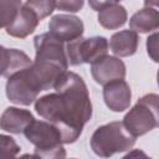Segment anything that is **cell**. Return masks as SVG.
Masks as SVG:
<instances>
[{"mask_svg":"<svg viewBox=\"0 0 159 159\" xmlns=\"http://www.w3.org/2000/svg\"><path fill=\"white\" fill-rule=\"evenodd\" d=\"M47 93L35 102V111L52 123L62 134L63 144L75 143L92 117V102L88 88L75 72L67 71Z\"/></svg>","mask_w":159,"mask_h":159,"instance_id":"1","label":"cell"},{"mask_svg":"<svg viewBox=\"0 0 159 159\" xmlns=\"http://www.w3.org/2000/svg\"><path fill=\"white\" fill-rule=\"evenodd\" d=\"M34 46L32 65L11 76L6 82V96L15 104L30 106L36 102L39 93L53 88L68 68L66 43L50 32L35 36Z\"/></svg>","mask_w":159,"mask_h":159,"instance_id":"2","label":"cell"},{"mask_svg":"<svg viewBox=\"0 0 159 159\" xmlns=\"http://www.w3.org/2000/svg\"><path fill=\"white\" fill-rule=\"evenodd\" d=\"M133 137L123 122H111L98 127L91 137V148L93 153L101 158H109L117 153L129 150L135 144Z\"/></svg>","mask_w":159,"mask_h":159,"instance_id":"3","label":"cell"},{"mask_svg":"<svg viewBox=\"0 0 159 159\" xmlns=\"http://www.w3.org/2000/svg\"><path fill=\"white\" fill-rule=\"evenodd\" d=\"M109 42L103 36L81 37L66 43V55L68 65L78 66L83 63L93 65L102 57L107 56Z\"/></svg>","mask_w":159,"mask_h":159,"instance_id":"4","label":"cell"},{"mask_svg":"<svg viewBox=\"0 0 159 159\" xmlns=\"http://www.w3.org/2000/svg\"><path fill=\"white\" fill-rule=\"evenodd\" d=\"M25 138L35 145V150H48L63 145L62 134L47 120H34L24 132Z\"/></svg>","mask_w":159,"mask_h":159,"instance_id":"5","label":"cell"},{"mask_svg":"<svg viewBox=\"0 0 159 159\" xmlns=\"http://www.w3.org/2000/svg\"><path fill=\"white\" fill-rule=\"evenodd\" d=\"M123 124L133 137H140L158 127L157 118L152 109L140 99L129 109L123 118Z\"/></svg>","mask_w":159,"mask_h":159,"instance_id":"6","label":"cell"},{"mask_svg":"<svg viewBox=\"0 0 159 159\" xmlns=\"http://www.w3.org/2000/svg\"><path fill=\"white\" fill-rule=\"evenodd\" d=\"M84 31L83 22L75 15L58 14L51 17L48 22V32L63 43L81 39Z\"/></svg>","mask_w":159,"mask_h":159,"instance_id":"7","label":"cell"},{"mask_svg":"<svg viewBox=\"0 0 159 159\" xmlns=\"http://www.w3.org/2000/svg\"><path fill=\"white\" fill-rule=\"evenodd\" d=\"M125 72L127 70L124 62L116 56L107 55L91 65V75L93 80L103 87L113 81L124 80Z\"/></svg>","mask_w":159,"mask_h":159,"instance_id":"8","label":"cell"},{"mask_svg":"<svg viewBox=\"0 0 159 159\" xmlns=\"http://www.w3.org/2000/svg\"><path fill=\"white\" fill-rule=\"evenodd\" d=\"M88 4L98 12L97 20L104 29L116 30L127 22V10L117 1H89Z\"/></svg>","mask_w":159,"mask_h":159,"instance_id":"9","label":"cell"},{"mask_svg":"<svg viewBox=\"0 0 159 159\" xmlns=\"http://www.w3.org/2000/svg\"><path fill=\"white\" fill-rule=\"evenodd\" d=\"M103 99L106 106L113 112H123L129 108L132 91L124 80L113 81L103 87Z\"/></svg>","mask_w":159,"mask_h":159,"instance_id":"10","label":"cell"},{"mask_svg":"<svg viewBox=\"0 0 159 159\" xmlns=\"http://www.w3.org/2000/svg\"><path fill=\"white\" fill-rule=\"evenodd\" d=\"M40 21H41V19L37 15V12L27 2H24L21 9L19 10L16 17L5 29V31L7 35H10L12 37L25 39L35 31V29L37 27Z\"/></svg>","mask_w":159,"mask_h":159,"instance_id":"11","label":"cell"},{"mask_svg":"<svg viewBox=\"0 0 159 159\" xmlns=\"http://www.w3.org/2000/svg\"><path fill=\"white\" fill-rule=\"evenodd\" d=\"M34 120L35 118L30 111L16 107H7L1 114L0 125L5 132L20 134L24 133Z\"/></svg>","mask_w":159,"mask_h":159,"instance_id":"12","label":"cell"},{"mask_svg":"<svg viewBox=\"0 0 159 159\" xmlns=\"http://www.w3.org/2000/svg\"><path fill=\"white\" fill-rule=\"evenodd\" d=\"M1 76L10 78L17 72L30 67L32 60L21 50L17 48H6L1 47Z\"/></svg>","mask_w":159,"mask_h":159,"instance_id":"13","label":"cell"},{"mask_svg":"<svg viewBox=\"0 0 159 159\" xmlns=\"http://www.w3.org/2000/svg\"><path fill=\"white\" fill-rule=\"evenodd\" d=\"M139 43L138 34L132 30H122L112 35L109 40L111 51L117 57H129L137 52Z\"/></svg>","mask_w":159,"mask_h":159,"instance_id":"14","label":"cell"},{"mask_svg":"<svg viewBox=\"0 0 159 159\" xmlns=\"http://www.w3.org/2000/svg\"><path fill=\"white\" fill-rule=\"evenodd\" d=\"M130 30L134 32L148 34L159 29V11L154 7L145 6L134 12L129 20Z\"/></svg>","mask_w":159,"mask_h":159,"instance_id":"15","label":"cell"},{"mask_svg":"<svg viewBox=\"0 0 159 159\" xmlns=\"http://www.w3.org/2000/svg\"><path fill=\"white\" fill-rule=\"evenodd\" d=\"M22 5H24V2L17 1V0L0 1V25L2 29H6L14 21V19L16 17V15Z\"/></svg>","mask_w":159,"mask_h":159,"instance_id":"16","label":"cell"},{"mask_svg":"<svg viewBox=\"0 0 159 159\" xmlns=\"http://www.w3.org/2000/svg\"><path fill=\"white\" fill-rule=\"evenodd\" d=\"M0 143H1L0 159H17L16 155L20 153V147L14 140V138H11L10 135L1 134Z\"/></svg>","mask_w":159,"mask_h":159,"instance_id":"17","label":"cell"},{"mask_svg":"<svg viewBox=\"0 0 159 159\" xmlns=\"http://www.w3.org/2000/svg\"><path fill=\"white\" fill-rule=\"evenodd\" d=\"M26 2L37 12L41 20L51 15L52 11L56 9V1L52 0H29Z\"/></svg>","mask_w":159,"mask_h":159,"instance_id":"18","label":"cell"},{"mask_svg":"<svg viewBox=\"0 0 159 159\" xmlns=\"http://www.w3.org/2000/svg\"><path fill=\"white\" fill-rule=\"evenodd\" d=\"M148 56L157 63H159V31L148 36L145 42Z\"/></svg>","mask_w":159,"mask_h":159,"instance_id":"19","label":"cell"},{"mask_svg":"<svg viewBox=\"0 0 159 159\" xmlns=\"http://www.w3.org/2000/svg\"><path fill=\"white\" fill-rule=\"evenodd\" d=\"M139 99L143 103H145L152 109V112L154 113V116L157 118L158 127H159V94H157V93H148V94H144Z\"/></svg>","mask_w":159,"mask_h":159,"instance_id":"20","label":"cell"},{"mask_svg":"<svg viewBox=\"0 0 159 159\" xmlns=\"http://www.w3.org/2000/svg\"><path fill=\"white\" fill-rule=\"evenodd\" d=\"M84 2L82 0H71V1H56V9L68 11V12H77L82 9Z\"/></svg>","mask_w":159,"mask_h":159,"instance_id":"21","label":"cell"},{"mask_svg":"<svg viewBox=\"0 0 159 159\" xmlns=\"http://www.w3.org/2000/svg\"><path fill=\"white\" fill-rule=\"evenodd\" d=\"M122 159H153V158H150L142 149H133L129 153H127Z\"/></svg>","mask_w":159,"mask_h":159,"instance_id":"22","label":"cell"},{"mask_svg":"<svg viewBox=\"0 0 159 159\" xmlns=\"http://www.w3.org/2000/svg\"><path fill=\"white\" fill-rule=\"evenodd\" d=\"M144 5H145V6L154 7L155 10L159 11V1H144Z\"/></svg>","mask_w":159,"mask_h":159,"instance_id":"23","label":"cell"},{"mask_svg":"<svg viewBox=\"0 0 159 159\" xmlns=\"http://www.w3.org/2000/svg\"><path fill=\"white\" fill-rule=\"evenodd\" d=\"M17 159H41V158L34 153V154H24V155H21V157L17 158Z\"/></svg>","mask_w":159,"mask_h":159,"instance_id":"24","label":"cell"},{"mask_svg":"<svg viewBox=\"0 0 159 159\" xmlns=\"http://www.w3.org/2000/svg\"><path fill=\"white\" fill-rule=\"evenodd\" d=\"M157 82H158V86H159V70L157 72Z\"/></svg>","mask_w":159,"mask_h":159,"instance_id":"25","label":"cell"},{"mask_svg":"<svg viewBox=\"0 0 159 159\" xmlns=\"http://www.w3.org/2000/svg\"><path fill=\"white\" fill-rule=\"evenodd\" d=\"M71 159H76V158H71Z\"/></svg>","mask_w":159,"mask_h":159,"instance_id":"26","label":"cell"}]
</instances>
